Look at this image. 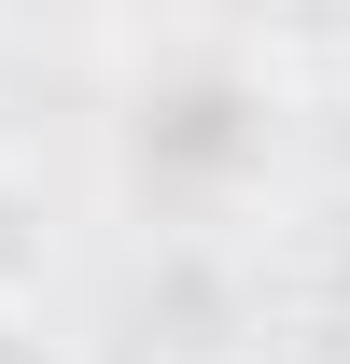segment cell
Instances as JSON below:
<instances>
[{"label":"cell","instance_id":"1","mask_svg":"<svg viewBox=\"0 0 350 364\" xmlns=\"http://www.w3.org/2000/svg\"><path fill=\"white\" fill-rule=\"evenodd\" d=\"M0 364H85V350L56 336V309H43V294H0Z\"/></svg>","mask_w":350,"mask_h":364}]
</instances>
